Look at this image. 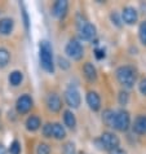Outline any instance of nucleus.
Returning a JSON list of instances; mask_svg holds the SVG:
<instances>
[{"label":"nucleus","instance_id":"21","mask_svg":"<svg viewBox=\"0 0 146 154\" xmlns=\"http://www.w3.org/2000/svg\"><path fill=\"white\" fill-rule=\"evenodd\" d=\"M11 61V53L7 48H0V67H5Z\"/></svg>","mask_w":146,"mask_h":154},{"label":"nucleus","instance_id":"14","mask_svg":"<svg viewBox=\"0 0 146 154\" xmlns=\"http://www.w3.org/2000/svg\"><path fill=\"white\" fill-rule=\"evenodd\" d=\"M14 27V21L12 18H2L0 20V35H9L13 31Z\"/></svg>","mask_w":146,"mask_h":154},{"label":"nucleus","instance_id":"27","mask_svg":"<svg viewBox=\"0 0 146 154\" xmlns=\"http://www.w3.org/2000/svg\"><path fill=\"white\" fill-rule=\"evenodd\" d=\"M41 132L45 137H52V123H47V125L43 126Z\"/></svg>","mask_w":146,"mask_h":154},{"label":"nucleus","instance_id":"32","mask_svg":"<svg viewBox=\"0 0 146 154\" xmlns=\"http://www.w3.org/2000/svg\"><path fill=\"white\" fill-rule=\"evenodd\" d=\"M109 154H127V152L123 150V149H120V148H115L113 150H110Z\"/></svg>","mask_w":146,"mask_h":154},{"label":"nucleus","instance_id":"30","mask_svg":"<svg viewBox=\"0 0 146 154\" xmlns=\"http://www.w3.org/2000/svg\"><path fill=\"white\" fill-rule=\"evenodd\" d=\"M94 56H96L97 60L105 58V56H106L105 49H104V48H96V49H94Z\"/></svg>","mask_w":146,"mask_h":154},{"label":"nucleus","instance_id":"4","mask_svg":"<svg viewBox=\"0 0 146 154\" xmlns=\"http://www.w3.org/2000/svg\"><path fill=\"white\" fill-rule=\"evenodd\" d=\"M131 126V115L127 110H119L115 113V119H114V128L120 132H126Z\"/></svg>","mask_w":146,"mask_h":154},{"label":"nucleus","instance_id":"3","mask_svg":"<svg viewBox=\"0 0 146 154\" xmlns=\"http://www.w3.org/2000/svg\"><path fill=\"white\" fill-rule=\"evenodd\" d=\"M97 144H100V148L101 149H105V150H113L115 148H119V144H120V140L119 137L113 132H104L101 135L100 140H96Z\"/></svg>","mask_w":146,"mask_h":154},{"label":"nucleus","instance_id":"2","mask_svg":"<svg viewBox=\"0 0 146 154\" xmlns=\"http://www.w3.org/2000/svg\"><path fill=\"white\" fill-rule=\"evenodd\" d=\"M137 72L136 69L131 65H124L117 69V79L118 82L126 88H132L136 83Z\"/></svg>","mask_w":146,"mask_h":154},{"label":"nucleus","instance_id":"26","mask_svg":"<svg viewBox=\"0 0 146 154\" xmlns=\"http://www.w3.org/2000/svg\"><path fill=\"white\" fill-rule=\"evenodd\" d=\"M128 100H129V95H128V92H126V91L119 92V104L120 105H127Z\"/></svg>","mask_w":146,"mask_h":154},{"label":"nucleus","instance_id":"25","mask_svg":"<svg viewBox=\"0 0 146 154\" xmlns=\"http://www.w3.org/2000/svg\"><path fill=\"white\" fill-rule=\"evenodd\" d=\"M9 153H11V154H21V144H20V141L14 140L13 143L11 144V146H9Z\"/></svg>","mask_w":146,"mask_h":154},{"label":"nucleus","instance_id":"6","mask_svg":"<svg viewBox=\"0 0 146 154\" xmlns=\"http://www.w3.org/2000/svg\"><path fill=\"white\" fill-rule=\"evenodd\" d=\"M65 101L72 109L79 108V105L81 102V97H80V93H79L78 89L75 87H72V85H70V87L65 91Z\"/></svg>","mask_w":146,"mask_h":154},{"label":"nucleus","instance_id":"17","mask_svg":"<svg viewBox=\"0 0 146 154\" xmlns=\"http://www.w3.org/2000/svg\"><path fill=\"white\" fill-rule=\"evenodd\" d=\"M41 126V122H40V119L39 117H36V115H31V117H29L27 118V121H26V128H27V131H38L40 128Z\"/></svg>","mask_w":146,"mask_h":154},{"label":"nucleus","instance_id":"24","mask_svg":"<svg viewBox=\"0 0 146 154\" xmlns=\"http://www.w3.org/2000/svg\"><path fill=\"white\" fill-rule=\"evenodd\" d=\"M36 154H50V146L45 143L39 144L36 148Z\"/></svg>","mask_w":146,"mask_h":154},{"label":"nucleus","instance_id":"10","mask_svg":"<svg viewBox=\"0 0 146 154\" xmlns=\"http://www.w3.org/2000/svg\"><path fill=\"white\" fill-rule=\"evenodd\" d=\"M138 20V13L133 7H126L122 12V21L127 25H135Z\"/></svg>","mask_w":146,"mask_h":154},{"label":"nucleus","instance_id":"15","mask_svg":"<svg viewBox=\"0 0 146 154\" xmlns=\"http://www.w3.org/2000/svg\"><path fill=\"white\" fill-rule=\"evenodd\" d=\"M83 71H84V76L89 82H94L97 79V70L91 62H87L83 66Z\"/></svg>","mask_w":146,"mask_h":154},{"label":"nucleus","instance_id":"31","mask_svg":"<svg viewBox=\"0 0 146 154\" xmlns=\"http://www.w3.org/2000/svg\"><path fill=\"white\" fill-rule=\"evenodd\" d=\"M138 89H140V92L142 93L144 96H146V78L142 79V80L140 82V84H138Z\"/></svg>","mask_w":146,"mask_h":154},{"label":"nucleus","instance_id":"34","mask_svg":"<svg viewBox=\"0 0 146 154\" xmlns=\"http://www.w3.org/2000/svg\"><path fill=\"white\" fill-rule=\"evenodd\" d=\"M0 154H7V149L3 144H0Z\"/></svg>","mask_w":146,"mask_h":154},{"label":"nucleus","instance_id":"5","mask_svg":"<svg viewBox=\"0 0 146 154\" xmlns=\"http://www.w3.org/2000/svg\"><path fill=\"white\" fill-rule=\"evenodd\" d=\"M65 52L70 58L75 60V61H79V60H81V57H83V54H84V48H83V45H81V43L79 40L71 39L66 44Z\"/></svg>","mask_w":146,"mask_h":154},{"label":"nucleus","instance_id":"11","mask_svg":"<svg viewBox=\"0 0 146 154\" xmlns=\"http://www.w3.org/2000/svg\"><path fill=\"white\" fill-rule=\"evenodd\" d=\"M47 105H48V109L50 110L52 113H58L59 110L62 109V101L59 98L58 95L56 93H50L47 98Z\"/></svg>","mask_w":146,"mask_h":154},{"label":"nucleus","instance_id":"28","mask_svg":"<svg viewBox=\"0 0 146 154\" xmlns=\"http://www.w3.org/2000/svg\"><path fill=\"white\" fill-rule=\"evenodd\" d=\"M110 18H111V21H113V23L115 25V26H118V27L122 26V20H120V17H119V14L117 13V12H113V13L110 14Z\"/></svg>","mask_w":146,"mask_h":154},{"label":"nucleus","instance_id":"23","mask_svg":"<svg viewBox=\"0 0 146 154\" xmlns=\"http://www.w3.org/2000/svg\"><path fill=\"white\" fill-rule=\"evenodd\" d=\"M138 36H140V40L144 45H146V21L141 22L140 25V29H138Z\"/></svg>","mask_w":146,"mask_h":154},{"label":"nucleus","instance_id":"18","mask_svg":"<svg viewBox=\"0 0 146 154\" xmlns=\"http://www.w3.org/2000/svg\"><path fill=\"white\" fill-rule=\"evenodd\" d=\"M63 123H65V126H67L68 128H75L76 126V118L72 112L70 110H65L63 112Z\"/></svg>","mask_w":146,"mask_h":154},{"label":"nucleus","instance_id":"20","mask_svg":"<svg viewBox=\"0 0 146 154\" xmlns=\"http://www.w3.org/2000/svg\"><path fill=\"white\" fill-rule=\"evenodd\" d=\"M22 79H23V75H22V72L18 71V70H14V71H12L11 74H9V83L12 85H18L21 84V82H22Z\"/></svg>","mask_w":146,"mask_h":154},{"label":"nucleus","instance_id":"8","mask_svg":"<svg viewBox=\"0 0 146 154\" xmlns=\"http://www.w3.org/2000/svg\"><path fill=\"white\" fill-rule=\"evenodd\" d=\"M32 108V98L29 95H22L18 97L16 102V109L20 114H26L29 113Z\"/></svg>","mask_w":146,"mask_h":154},{"label":"nucleus","instance_id":"13","mask_svg":"<svg viewBox=\"0 0 146 154\" xmlns=\"http://www.w3.org/2000/svg\"><path fill=\"white\" fill-rule=\"evenodd\" d=\"M132 128L137 135H146V115H138L133 122Z\"/></svg>","mask_w":146,"mask_h":154},{"label":"nucleus","instance_id":"7","mask_svg":"<svg viewBox=\"0 0 146 154\" xmlns=\"http://www.w3.org/2000/svg\"><path fill=\"white\" fill-rule=\"evenodd\" d=\"M96 36V26L89 22L79 23V38L81 40H92Z\"/></svg>","mask_w":146,"mask_h":154},{"label":"nucleus","instance_id":"12","mask_svg":"<svg viewBox=\"0 0 146 154\" xmlns=\"http://www.w3.org/2000/svg\"><path fill=\"white\" fill-rule=\"evenodd\" d=\"M87 104L89 105V108H91L93 112H98L101 108V98L98 96L97 92L94 91H89L87 93Z\"/></svg>","mask_w":146,"mask_h":154},{"label":"nucleus","instance_id":"22","mask_svg":"<svg viewBox=\"0 0 146 154\" xmlns=\"http://www.w3.org/2000/svg\"><path fill=\"white\" fill-rule=\"evenodd\" d=\"M62 154H76V150H75V144L68 141L65 145L62 146Z\"/></svg>","mask_w":146,"mask_h":154},{"label":"nucleus","instance_id":"1","mask_svg":"<svg viewBox=\"0 0 146 154\" xmlns=\"http://www.w3.org/2000/svg\"><path fill=\"white\" fill-rule=\"evenodd\" d=\"M39 60L40 65L47 72L53 74L54 72V63H53V48L49 42L41 40L39 45Z\"/></svg>","mask_w":146,"mask_h":154},{"label":"nucleus","instance_id":"16","mask_svg":"<svg viewBox=\"0 0 146 154\" xmlns=\"http://www.w3.org/2000/svg\"><path fill=\"white\" fill-rule=\"evenodd\" d=\"M52 137H54L56 140H62L66 137V131L62 125H59V123L52 125Z\"/></svg>","mask_w":146,"mask_h":154},{"label":"nucleus","instance_id":"33","mask_svg":"<svg viewBox=\"0 0 146 154\" xmlns=\"http://www.w3.org/2000/svg\"><path fill=\"white\" fill-rule=\"evenodd\" d=\"M23 18H25V27H26V30H29V18H27L26 11H23Z\"/></svg>","mask_w":146,"mask_h":154},{"label":"nucleus","instance_id":"9","mask_svg":"<svg viewBox=\"0 0 146 154\" xmlns=\"http://www.w3.org/2000/svg\"><path fill=\"white\" fill-rule=\"evenodd\" d=\"M67 9H68V3L66 0H57V2L53 4L52 13L56 18L63 20L67 14Z\"/></svg>","mask_w":146,"mask_h":154},{"label":"nucleus","instance_id":"29","mask_svg":"<svg viewBox=\"0 0 146 154\" xmlns=\"http://www.w3.org/2000/svg\"><path fill=\"white\" fill-rule=\"evenodd\" d=\"M58 65H59V67H61L62 70L70 69V63H68L67 60L63 58V57H58Z\"/></svg>","mask_w":146,"mask_h":154},{"label":"nucleus","instance_id":"19","mask_svg":"<svg viewBox=\"0 0 146 154\" xmlns=\"http://www.w3.org/2000/svg\"><path fill=\"white\" fill-rule=\"evenodd\" d=\"M114 119H115V112L111 109H106L102 114V121L107 127H114Z\"/></svg>","mask_w":146,"mask_h":154}]
</instances>
